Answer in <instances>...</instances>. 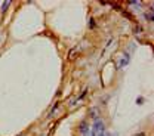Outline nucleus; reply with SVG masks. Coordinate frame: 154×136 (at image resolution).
<instances>
[{
	"mask_svg": "<svg viewBox=\"0 0 154 136\" xmlns=\"http://www.w3.org/2000/svg\"><path fill=\"white\" fill-rule=\"evenodd\" d=\"M91 136H107L104 121H102L101 118H95L94 126H92V129H91Z\"/></svg>",
	"mask_w": 154,
	"mask_h": 136,
	"instance_id": "f257e3e1",
	"label": "nucleus"
},
{
	"mask_svg": "<svg viewBox=\"0 0 154 136\" xmlns=\"http://www.w3.org/2000/svg\"><path fill=\"white\" fill-rule=\"evenodd\" d=\"M116 62H117V64H116L117 68H123V67H126L128 62H129V55H128V53H122L119 58L116 59Z\"/></svg>",
	"mask_w": 154,
	"mask_h": 136,
	"instance_id": "f03ea898",
	"label": "nucleus"
},
{
	"mask_svg": "<svg viewBox=\"0 0 154 136\" xmlns=\"http://www.w3.org/2000/svg\"><path fill=\"white\" fill-rule=\"evenodd\" d=\"M82 133H83V136H91V129L88 127V123L86 121L82 123Z\"/></svg>",
	"mask_w": 154,
	"mask_h": 136,
	"instance_id": "7ed1b4c3",
	"label": "nucleus"
},
{
	"mask_svg": "<svg viewBox=\"0 0 154 136\" xmlns=\"http://www.w3.org/2000/svg\"><path fill=\"white\" fill-rule=\"evenodd\" d=\"M12 2L11 0H6V2H3V5H2V11H6L8 8H9V5H11Z\"/></svg>",
	"mask_w": 154,
	"mask_h": 136,
	"instance_id": "20e7f679",
	"label": "nucleus"
},
{
	"mask_svg": "<svg viewBox=\"0 0 154 136\" xmlns=\"http://www.w3.org/2000/svg\"><path fill=\"white\" fill-rule=\"evenodd\" d=\"M145 20L153 21V12H150V14H145Z\"/></svg>",
	"mask_w": 154,
	"mask_h": 136,
	"instance_id": "39448f33",
	"label": "nucleus"
}]
</instances>
